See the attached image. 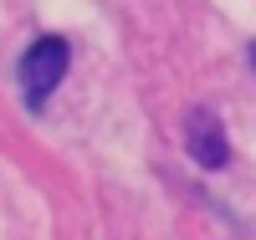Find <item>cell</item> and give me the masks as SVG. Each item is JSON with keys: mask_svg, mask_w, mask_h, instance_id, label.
<instances>
[{"mask_svg": "<svg viewBox=\"0 0 256 240\" xmlns=\"http://www.w3.org/2000/svg\"><path fill=\"white\" fill-rule=\"evenodd\" d=\"M184 154L200 169H226L230 164V143H226V123L210 113V107H190L184 113Z\"/></svg>", "mask_w": 256, "mask_h": 240, "instance_id": "cell-2", "label": "cell"}, {"mask_svg": "<svg viewBox=\"0 0 256 240\" xmlns=\"http://www.w3.org/2000/svg\"><path fill=\"white\" fill-rule=\"evenodd\" d=\"M67 72H72V46H67V36H36L31 46L20 51L16 82H20V97H26L31 113H41V107L52 102V92L67 82Z\"/></svg>", "mask_w": 256, "mask_h": 240, "instance_id": "cell-1", "label": "cell"}, {"mask_svg": "<svg viewBox=\"0 0 256 240\" xmlns=\"http://www.w3.org/2000/svg\"><path fill=\"white\" fill-rule=\"evenodd\" d=\"M251 67H256V46H251Z\"/></svg>", "mask_w": 256, "mask_h": 240, "instance_id": "cell-3", "label": "cell"}]
</instances>
